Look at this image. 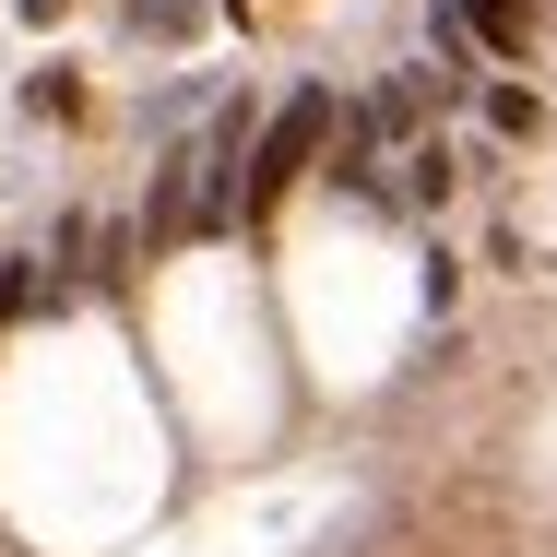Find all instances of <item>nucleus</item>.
I'll return each instance as SVG.
<instances>
[{"instance_id":"1","label":"nucleus","mask_w":557,"mask_h":557,"mask_svg":"<svg viewBox=\"0 0 557 557\" xmlns=\"http://www.w3.org/2000/svg\"><path fill=\"white\" fill-rule=\"evenodd\" d=\"M321 131H333V96H297V108L273 119L261 143H249V214H273L297 178H309V154H321Z\"/></svg>"},{"instance_id":"2","label":"nucleus","mask_w":557,"mask_h":557,"mask_svg":"<svg viewBox=\"0 0 557 557\" xmlns=\"http://www.w3.org/2000/svg\"><path fill=\"white\" fill-rule=\"evenodd\" d=\"M462 24H474V48H498V60H522L534 48V24H522V0H450Z\"/></svg>"}]
</instances>
